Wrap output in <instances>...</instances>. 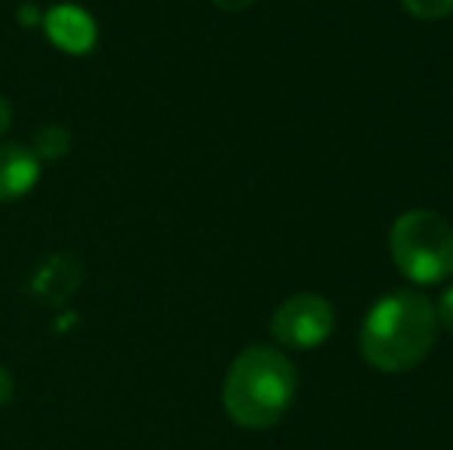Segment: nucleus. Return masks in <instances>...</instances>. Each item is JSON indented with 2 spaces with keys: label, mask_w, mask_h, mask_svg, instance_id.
Returning <instances> with one entry per match:
<instances>
[{
  "label": "nucleus",
  "mask_w": 453,
  "mask_h": 450,
  "mask_svg": "<svg viewBox=\"0 0 453 450\" xmlns=\"http://www.w3.org/2000/svg\"><path fill=\"white\" fill-rule=\"evenodd\" d=\"M435 306L417 290H392L373 302L361 324V355L373 370L404 373L435 346Z\"/></svg>",
  "instance_id": "nucleus-1"
},
{
  "label": "nucleus",
  "mask_w": 453,
  "mask_h": 450,
  "mask_svg": "<svg viewBox=\"0 0 453 450\" xmlns=\"http://www.w3.org/2000/svg\"><path fill=\"white\" fill-rule=\"evenodd\" d=\"M12 395H16V383H12V373L6 370L4 364H0V410H4L6 404L12 401Z\"/></svg>",
  "instance_id": "nucleus-10"
},
{
  "label": "nucleus",
  "mask_w": 453,
  "mask_h": 450,
  "mask_svg": "<svg viewBox=\"0 0 453 450\" xmlns=\"http://www.w3.org/2000/svg\"><path fill=\"white\" fill-rule=\"evenodd\" d=\"M401 6L419 22H435L453 12V0H401Z\"/></svg>",
  "instance_id": "nucleus-8"
},
{
  "label": "nucleus",
  "mask_w": 453,
  "mask_h": 450,
  "mask_svg": "<svg viewBox=\"0 0 453 450\" xmlns=\"http://www.w3.org/2000/svg\"><path fill=\"white\" fill-rule=\"evenodd\" d=\"M257 0H213V6H219L222 12H244L247 6H253Z\"/></svg>",
  "instance_id": "nucleus-11"
},
{
  "label": "nucleus",
  "mask_w": 453,
  "mask_h": 450,
  "mask_svg": "<svg viewBox=\"0 0 453 450\" xmlns=\"http://www.w3.org/2000/svg\"><path fill=\"white\" fill-rule=\"evenodd\" d=\"M31 151L37 155V161H43V157L65 155V151H68V130H65V126H59V124L43 126V130H37Z\"/></svg>",
  "instance_id": "nucleus-7"
},
{
  "label": "nucleus",
  "mask_w": 453,
  "mask_h": 450,
  "mask_svg": "<svg viewBox=\"0 0 453 450\" xmlns=\"http://www.w3.org/2000/svg\"><path fill=\"white\" fill-rule=\"evenodd\" d=\"M10 124H12V105L6 103L4 96H0V136L10 130Z\"/></svg>",
  "instance_id": "nucleus-12"
},
{
  "label": "nucleus",
  "mask_w": 453,
  "mask_h": 450,
  "mask_svg": "<svg viewBox=\"0 0 453 450\" xmlns=\"http://www.w3.org/2000/svg\"><path fill=\"white\" fill-rule=\"evenodd\" d=\"M41 182V161L22 142L0 145V204L22 201Z\"/></svg>",
  "instance_id": "nucleus-5"
},
{
  "label": "nucleus",
  "mask_w": 453,
  "mask_h": 450,
  "mask_svg": "<svg viewBox=\"0 0 453 450\" xmlns=\"http://www.w3.org/2000/svg\"><path fill=\"white\" fill-rule=\"evenodd\" d=\"M296 385V367L284 352L250 346L228 367L222 408L241 429H272L293 408Z\"/></svg>",
  "instance_id": "nucleus-2"
},
{
  "label": "nucleus",
  "mask_w": 453,
  "mask_h": 450,
  "mask_svg": "<svg viewBox=\"0 0 453 450\" xmlns=\"http://www.w3.org/2000/svg\"><path fill=\"white\" fill-rule=\"evenodd\" d=\"M336 312L321 294H296L272 315V337L287 348H318L330 339Z\"/></svg>",
  "instance_id": "nucleus-4"
},
{
  "label": "nucleus",
  "mask_w": 453,
  "mask_h": 450,
  "mask_svg": "<svg viewBox=\"0 0 453 450\" xmlns=\"http://www.w3.org/2000/svg\"><path fill=\"white\" fill-rule=\"evenodd\" d=\"M435 321H438V324L448 327V331H453V284L441 294V300H438V306H435Z\"/></svg>",
  "instance_id": "nucleus-9"
},
{
  "label": "nucleus",
  "mask_w": 453,
  "mask_h": 450,
  "mask_svg": "<svg viewBox=\"0 0 453 450\" xmlns=\"http://www.w3.org/2000/svg\"><path fill=\"white\" fill-rule=\"evenodd\" d=\"M47 34L65 53H87L96 41V28L90 16L74 6H59L47 16Z\"/></svg>",
  "instance_id": "nucleus-6"
},
{
  "label": "nucleus",
  "mask_w": 453,
  "mask_h": 450,
  "mask_svg": "<svg viewBox=\"0 0 453 450\" xmlns=\"http://www.w3.org/2000/svg\"><path fill=\"white\" fill-rule=\"evenodd\" d=\"M388 250L398 271L413 284L453 278V228L435 210H404L388 232Z\"/></svg>",
  "instance_id": "nucleus-3"
}]
</instances>
